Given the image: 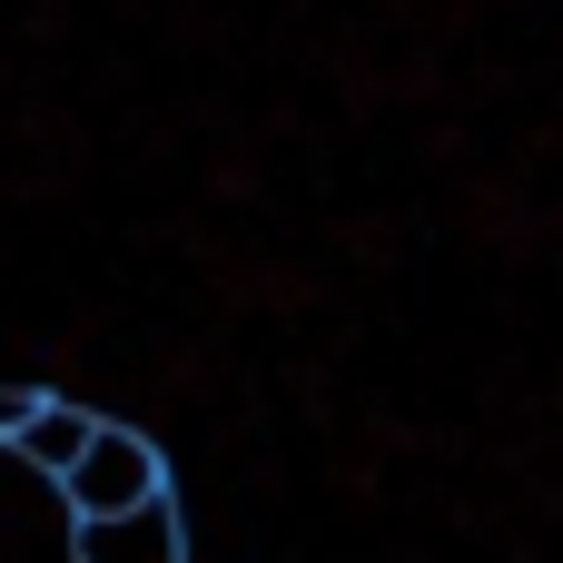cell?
Listing matches in <instances>:
<instances>
[{"instance_id":"2","label":"cell","mask_w":563,"mask_h":563,"mask_svg":"<svg viewBox=\"0 0 563 563\" xmlns=\"http://www.w3.org/2000/svg\"><path fill=\"white\" fill-rule=\"evenodd\" d=\"M89 435H99V416H89V406H69V396H30V416L10 426V455H20V465H40V475L59 485V475L89 455Z\"/></svg>"},{"instance_id":"4","label":"cell","mask_w":563,"mask_h":563,"mask_svg":"<svg viewBox=\"0 0 563 563\" xmlns=\"http://www.w3.org/2000/svg\"><path fill=\"white\" fill-rule=\"evenodd\" d=\"M20 416H30V396H10V386H0V435H10Z\"/></svg>"},{"instance_id":"1","label":"cell","mask_w":563,"mask_h":563,"mask_svg":"<svg viewBox=\"0 0 563 563\" xmlns=\"http://www.w3.org/2000/svg\"><path fill=\"white\" fill-rule=\"evenodd\" d=\"M59 495H69V515H79V525L139 515V505H158V495H168V455H158L139 426H109V416H99V435H89V455L59 475Z\"/></svg>"},{"instance_id":"3","label":"cell","mask_w":563,"mask_h":563,"mask_svg":"<svg viewBox=\"0 0 563 563\" xmlns=\"http://www.w3.org/2000/svg\"><path fill=\"white\" fill-rule=\"evenodd\" d=\"M79 563H188L178 544V505H139V515H109V525H79Z\"/></svg>"}]
</instances>
